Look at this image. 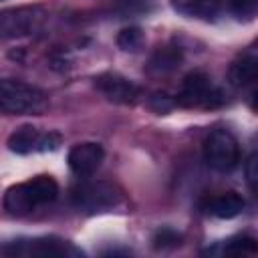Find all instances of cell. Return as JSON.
<instances>
[{"label": "cell", "mask_w": 258, "mask_h": 258, "mask_svg": "<svg viewBox=\"0 0 258 258\" xmlns=\"http://www.w3.org/2000/svg\"><path fill=\"white\" fill-rule=\"evenodd\" d=\"M58 196V183L50 175H36L28 181L16 183L6 189L4 210L10 216H24L38 206L54 202Z\"/></svg>", "instance_id": "6da1fadb"}, {"label": "cell", "mask_w": 258, "mask_h": 258, "mask_svg": "<svg viewBox=\"0 0 258 258\" xmlns=\"http://www.w3.org/2000/svg\"><path fill=\"white\" fill-rule=\"evenodd\" d=\"M48 99L38 87L4 79L0 83V107L6 115H38L46 109Z\"/></svg>", "instance_id": "7a4b0ae2"}, {"label": "cell", "mask_w": 258, "mask_h": 258, "mask_svg": "<svg viewBox=\"0 0 258 258\" xmlns=\"http://www.w3.org/2000/svg\"><path fill=\"white\" fill-rule=\"evenodd\" d=\"M71 202L89 214L97 212H109L117 208L123 202V194L117 185L109 181H93V183H83L71 191Z\"/></svg>", "instance_id": "3957f363"}, {"label": "cell", "mask_w": 258, "mask_h": 258, "mask_svg": "<svg viewBox=\"0 0 258 258\" xmlns=\"http://www.w3.org/2000/svg\"><path fill=\"white\" fill-rule=\"evenodd\" d=\"M240 147L236 137L226 129H214L204 141V159L216 171H230L236 167Z\"/></svg>", "instance_id": "277c9868"}, {"label": "cell", "mask_w": 258, "mask_h": 258, "mask_svg": "<svg viewBox=\"0 0 258 258\" xmlns=\"http://www.w3.org/2000/svg\"><path fill=\"white\" fill-rule=\"evenodd\" d=\"M2 254L6 256H83V252L75 248L71 242L54 236L8 242L2 246Z\"/></svg>", "instance_id": "5b68a950"}, {"label": "cell", "mask_w": 258, "mask_h": 258, "mask_svg": "<svg viewBox=\"0 0 258 258\" xmlns=\"http://www.w3.org/2000/svg\"><path fill=\"white\" fill-rule=\"evenodd\" d=\"M177 105L181 107H204L212 109L222 103V93L210 83V79L204 73H189L179 87L177 93Z\"/></svg>", "instance_id": "8992f818"}, {"label": "cell", "mask_w": 258, "mask_h": 258, "mask_svg": "<svg viewBox=\"0 0 258 258\" xmlns=\"http://www.w3.org/2000/svg\"><path fill=\"white\" fill-rule=\"evenodd\" d=\"M42 10L38 6H18L2 10L0 14V36L4 40L28 36L42 22Z\"/></svg>", "instance_id": "52a82bcc"}, {"label": "cell", "mask_w": 258, "mask_h": 258, "mask_svg": "<svg viewBox=\"0 0 258 258\" xmlns=\"http://www.w3.org/2000/svg\"><path fill=\"white\" fill-rule=\"evenodd\" d=\"M95 87L113 103H119V105H135L141 97V89L121 77V75H115V73H105V75H99L95 79Z\"/></svg>", "instance_id": "ba28073f"}, {"label": "cell", "mask_w": 258, "mask_h": 258, "mask_svg": "<svg viewBox=\"0 0 258 258\" xmlns=\"http://www.w3.org/2000/svg\"><path fill=\"white\" fill-rule=\"evenodd\" d=\"M105 151L99 143L87 141V143H77L71 151H69V167L73 169V173L85 177L95 173L101 163H103Z\"/></svg>", "instance_id": "9c48e42d"}, {"label": "cell", "mask_w": 258, "mask_h": 258, "mask_svg": "<svg viewBox=\"0 0 258 258\" xmlns=\"http://www.w3.org/2000/svg\"><path fill=\"white\" fill-rule=\"evenodd\" d=\"M171 8L187 18L214 20L220 14L222 0H171Z\"/></svg>", "instance_id": "30bf717a"}, {"label": "cell", "mask_w": 258, "mask_h": 258, "mask_svg": "<svg viewBox=\"0 0 258 258\" xmlns=\"http://www.w3.org/2000/svg\"><path fill=\"white\" fill-rule=\"evenodd\" d=\"M42 135L36 127L32 125H22L18 127L10 137H8V149L12 153H32V151H40V143H42Z\"/></svg>", "instance_id": "8fae6325"}, {"label": "cell", "mask_w": 258, "mask_h": 258, "mask_svg": "<svg viewBox=\"0 0 258 258\" xmlns=\"http://www.w3.org/2000/svg\"><path fill=\"white\" fill-rule=\"evenodd\" d=\"M208 210H210V214H214L216 218L230 220V218H236L238 214H242V210H244V198L238 196L236 191H228V194L216 196V198L208 204Z\"/></svg>", "instance_id": "7c38bea8"}, {"label": "cell", "mask_w": 258, "mask_h": 258, "mask_svg": "<svg viewBox=\"0 0 258 258\" xmlns=\"http://www.w3.org/2000/svg\"><path fill=\"white\" fill-rule=\"evenodd\" d=\"M181 60H183V54L179 48L163 46V48H157L153 52V56L149 58V71L157 73V75H165V73L175 71L181 64Z\"/></svg>", "instance_id": "4fadbf2b"}, {"label": "cell", "mask_w": 258, "mask_h": 258, "mask_svg": "<svg viewBox=\"0 0 258 258\" xmlns=\"http://www.w3.org/2000/svg\"><path fill=\"white\" fill-rule=\"evenodd\" d=\"M228 79L234 87H244L258 81V56H242L230 67Z\"/></svg>", "instance_id": "5bb4252c"}, {"label": "cell", "mask_w": 258, "mask_h": 258, "mask_svg": "<svg viewBox=\"0 0 258 258\" xmlns=\"http://www.w3.org/2000/svg\"><path fill=\"white\" fill-rule=\"evenodd\" d=\"M145 42V34L139 26H127L117 34V46L125 52H137L141 50Z\"/></svg>", "instance_id": "9a60e30c"}, {"label": "cell", "mask_w": 258, "mask_h": 258, "mask_svg": "<svg viewBox=\"0 0 258 258\" xmlns=\"http://www.w3.org/2000/svg\"><path fill=\"white\" fill-rule=\"evenodd\" d=\"M224 252L232 254V256H252V254H258V240L252 238V236H234V238H230L226 242Z\"/></svg>", "instance_id": "2e32d148"}, {"label": "cell", "mask_w": 258, "mask_h": 258, "mask_svg": "<svg viewBox=\"0 0 258 258\" xmlns=\"http://www.w3.org/2000/svg\"><path fill=\"white\" fill-rule=\"evenodd\" d=\"M228 6L238 20H254L258 16V0H228Z\"/></svg>", "instance_id": "e0dca14e"}, {"label": "cell", "mask_w": 258, "mask_h": 258, "mask_svg": "<svg viewBox=\"0 0 258 258\" xmlns=\"http://www.w3.org/2000/svg\"><path fill=\"white\" fill-rule=\"evenodd\" d=\"M179 242H181V236H179L175 230H171V228H161V230H157L155 236H153V246H155L157 250L175 248Z\"/></svg>", "instance_id": "ac0fdd59"}, {"label": "cell", "mask_w": 258, "mask_h": 258, "mask_svg": "<svg viewBox=\"0 0 258 258\" xmlns=\"http://www.w3.org/2000/svg\"><path fill=\"white\" fill-rule=\"evenodd\" d=\"M149 109L151 111H155V113H169L175 105H177V101L175 99H171L167 93H161V91H157V93H153L151 97H149Z\"/></svg>", "instance_id": "d6986e66"}, {"label": "cell", "mask_w": 258, "mask_h": 258, "mask_svg": "<svg viewBox=\"0 0 258 258\" xmlns=\"http://www.w3.org/2000/svg\"><path fill=\"white\" fill-rule=\"evenodd\" d=\"M244 173H246V181L248 185L258 194V151L248 155L246 165H244Z\"/></svg>", "instance_id": "ffe728a7"}, {"label": "cell", "mask_w": 258, "mask_h": 258, "mask_svg": "<svg viewBox=\"0 0 258 258\" xmlns=\"http://www.w3.org/2000/svg\"><path fill=\"white\" fill-rule=\"evenodd\" d=\"M115 10H121V12H137V10H143L147 0H107Z\"/></svg>", "instance_id": "44dd1931"}, {"label": "cell", "mask_w": 258, "mask_h": 258, "mask_svg": "<svg viewBox=\"0 0 258 258\" xmlns=\"http://www.w3.org/2000/svg\"><path fill=\"white\" fill-rule=\"evenodd\" d=\"M250 105H252V109L258 113V91H254V95H252V101H250Z\"/></svg>", "instance_id": "7402d4cb"}]
</instances>
